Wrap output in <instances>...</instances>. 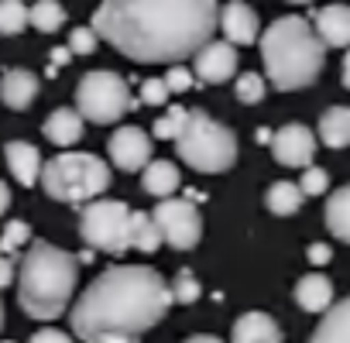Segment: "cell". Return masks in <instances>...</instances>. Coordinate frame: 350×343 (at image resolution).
I'll return each mask as SVG.
<instances>
[{
	"label": "cell",
	"mask_w": 350,
	"mask_h": 343,
	"mask_svg": "<svg viewBox=\"0 0 350 343\" xmlns=\"http://www.w3.org/2000/svg\"><path fill=\"white\" fill-rule=\"evenodd\" d=\"M217 0H103L93 31L134 62H183L217 31Z\"/></svg>",
	"instance_id": "6da1fadb"
},
{
	"label": "cell",
	"mask_w": 350,
	"mask_h": 343,
	"mask_svg": "<svg viewBox=\"0 0 350 343\" xmlns=\"http://www.w3.org/2000/svg\"><path fill=\"white\" fill-rule=\"evenodd\" d=\"M168 309H172V292L154 268L117 264L86 285V292L69 312V323L79 340L96 343L100 336L110 333L141 336L144 329L158 326Z\"/></svg>",
	"instance_id": "7a4b0ae2"
},
{
	"label": "cell",
	"mask_w": 350,
	"mask_h": 343,
	"mask_svg": "<svg viewBox=\"0 0 350 343\" xmlns=\"http://www.w3.org/2000/svg\"><path fill=\"white\" fill-rule=\"evenodd\" d=\"M76 282H79V258L55 244L35 241L25 261L18 264V302L31 319L52 323L69 309Z\"/></svg>",
	"instance_id": "3957f363"
},
{
	"label": "cell",
	"mask_w": 350,
	"mask_h": 343,
	"mask_svg": "<svg viewBox=\"0 0 350 343\" xmlns=\"http://www.w3.org/2000/svg\"><path fill=\"white\" fill-rule=\"evenodd\" d=\"M261 62L275 90L282 93L306 90L323 72L326 45L319 42V35L312 31L306 18L288 14V18L271 21V28L261 35Z\"/></svg>",
	"instance_id": "277c9868"
},
{
	"label": "cell",
	"mask_w": 350,
	"mask_h": 343,
	"mask_svg": "<svg viewBox=\"0 0 350 343\" xmlns=\"http://www.w3.org/2000/svg\"><path fill=\"white\" fill-rule=\"evenodd\" d=\"M42 189L49 200L55 203H90L96 196L107 193V186L113 182L110 168L100 154L90 151H66V154H52L42 165V176H38Z\"/></svg>",
	"instance_id": "5b68a950"
},
{
	"label": "cell",
	"mask_w": 350,
	"mask_h": 343,
	"mask_svg": "<svg viewBox=\"0 0 350 343\" xmlns=\"http://www.w3.org/2000/svg\"><path fill=\"white\" fill-rule=\"evenodd\" d=\"M175 154H179L193 172L217 176V172L234 168L237 161V134L213 120L206 110H189L183 131L175 134Z\"/></svg>",
	"instance_id": "8992f818"
},
{
	"label": "cell",
	"mask_w": 350,
	"mask_h": 343,
	"mask_svg": "<svg viewBox=\"0 0 350 343\" xmlns=\"http://www.w3.org/2000/svg\"><path fill=\"white\" fill-rule=\"evenodd\" d=\"M137 107L127 79L113 69H93L76 86V110L90 124H117Z\"/></svg>",
	"instance_id": "52a82bcc"
},
{
	"label": "cell",
	"mask_w": 350,
	"mask_h": 343,
	"mask_svg": "<svg viewBox=\"0 0 350 343\" xmlns=\"http://www.w3.org/2000/svg\"><path fill=\"white\" fill-rule=\"evenodd\" d=\"M127 223H131V206L127 203H120V200H90L79 213V237L93 251L124 254V251H131Z\"/></svg>",
	"instance_id": "ba28073f"
},
{
	"label": "cell",
	"mask_w": 350,
	"mask_h": 343,
	"mask_svg": "<svg viewBox=\"0 0 350 343\" xmlns=\"http://www.w3.org/2000/svg\"><path fill=\"white\" fill-rule=\"evenodd\" d=\"M158 230H161V241L175 251H193L203 237V217L196 210L193 200H175V196H165L158 200V206L151 210Z\"/></svg>",
	"instance_id": "9c48e42d"
},
{
	"label": "cell",
	"mask_w": 350,
	"mask_h": 343,
	"mask_svg": "<svg viewBox=\"0 0 350 343\" xmlns=\"http://www.w3.org/2000/svg\"><path fill=\"white\" fill-rule=\"evenodd\" d=\"M193 72L206 86H220V83L234 79V72H237V45L210 38L203 49L193 52Z\"/></svg>",
	"instance_id": "30bf717a"
},
{
	"label": "cell",
	"mask_w": 350,
	"mask_h": 343,
	"mask_svg": "<svg viewBox=\"0 0 350 343\" xmlns=\"http://www.w3.org/2000/svg\"><path fill=\"white\" fill-rule=\"evenodd\" d=\"M271 154L285 168H306L316 154V134L306 124H285L271 134Z\"/></svg>",
	"instance_id": "8fae6325"
},
{
	"label": "cell",
	"mask_w": 350,
	"mask_h": 343,
	"mask_svg": "<svg viewBox=\"0 0 350 343\" xmlns=\"http://www.w3.org/2000/svg\"><path fill=\"white\" fill-rule=\"evenodd\" d=\"M107 151L120 172H141L151 161V137L141 127H117L107 141Z\"/></svg>",
	"instance_id": "7c38bea8"
},
{
	"label": "cell",
	"mask_w": 350,
	"mask_h": 343,
	"mask_svg": "<svg viewBox=\"0 0 350 343\" xmlns=\"http://www.w3.org/2000/svg\"><path fill=\"white\" fill-rule=\"evenodd\" d=\"M227 35L230 45H254L258 42V14L254 8H247L244 0H230L227 8H220V21H217Z\"/></svg>",
	"instance_id": "4fadbf2b"
},
{
	"label": "cell",
	"mask_w": 350,
	"mask_h": 343,
	"mask_svg": "<svg viewBox=\"0 0 350 343\" xmlns=\"http://www.w3.org/2000/svg\"><path fill=\"white\" fill-rule=\"evenodd\" d=\"M312 31L326 49H347L350 45V8L347 4H329L312 14Z\"/></svg>",
	"instance_id": "5bb4252c"
},
{
	"label": "cell",
	"mask_w": 350,
	"mask_h": 343,
	"mask_svg": "<svg viewBox=\"0 0 350 343\" xmlns=\"http://www.w3.org/2000/svg\"><path fill=\"white\" fill-rule=\"evenodd\" d=\"M0 100L11 110H28L38 100V76L31 69H8L0 79Z\"/></svg>",
	"instance_id": "9a60e30c"
},
{
	"label": "cell",
	"mask_w": 350,
	"mask_h": 343,
	"mask_svg": "<svg viewBox=\"0 0 350 343\" xmlns=\"http://www.w3.org/2000/svg\"><path fill=\"white\" fill-rule=\"evenodd\" d=\"M83 124H86V120H83V113H79V110H72V107H59V110H52V113L45 117L42 134H45L52 144L69 148V144H76V141L86 134V127H83Z\"/></svg>",
	"instance_id": "2e32d148"
},
{
	"label": "cell",
	"mask_w": 350,
	"mask_h": 343,
	"mask_svg": "<svg viewBox=\"0 0 350 343\" xmlns=\"http://www.w3.org/2000/svg\"><path fill=\"white\" fill-rule=\"evenodd\" d=\"M4 154H8V165H11V176L25 186V189H31V186H38V176H42V151L35 148V144H25V141H11L8 148H4Z\"/></svg>",
	"instance_id": "e0dca14e"
},
{
	"label": "cell",
	"mask_w": 350,
	"mask_h": 343,
	"mask_svg": "<svg viewBox=\"0 0 350 343\" xmlns=\"http://www.w3.org/2000/svg\"><path fill=\"white\" fill-rule=\"evenodd\" d=\"M144 193H151L154 200H165V196H175L183 186V172L175 161H165V158H151L144 168Z\"/></svg>",
	"instance_id": "ac0fdd59"
},
{
	"label": "cell",
	"mask_w": 350,
	"mask_h": 343,
	"mask_svg": "<svg viewBox=\"0 0 350 343\" xmlns=\"http://www.w3.org/2000/svg\"><path fill=\"white\" fill-rule=\"evenodd\" d=\"M234 343H282V329L268 312H244L230 333Z\"/></svg>",
	"instance_id": "d6986e66"
},
{
	"label": "cell",
	"mask_w": 350,
	"mask_h": 343,
	"mask_svg": "<svg viewBox=\"0 0 350 343\" xmlns=\"http://www.w3.org/2000/svg\"><path fill=\"white\" fill-rule=\"evenodd\" d=\"M309 343H350V299H340L323 312Z\"/></svg>",
	"instance_id": "ffe728a7"
},
{
	"label": "cell",
	"mask_w": 350,
	"mask_h": 343,
	"mask_svg": "<svg viewBox=\"0 0 350 343\" xmlns=\"http://www.w3.org/2000/svg\"><path fill=\"white\" fill-rule=\"evenodd\" d=\"M295 302L306 312H326L333 305V282L319 271H309L295 282Z\"/></svg>",
	"instance_id": "44dd1931"
},
{
	"label": "cell",
	"mask_w": 350,
	"mask_h": 343,
	"mask_svg": "<svg viewBox=\"0 0 350 343\" xmlns=\"http://www.w3.org/2000/svg\"><path fill=\"white\" fill-rule=\"evenodd\" d=\"M319 141L333 151L350 148V107H329L319 117Z\"/></svg>",
	"instance_id": "7402d4cb"
},
{
	"label": "cell",
	"mask_w": 350,
	"mask_h": 343,
	"mask_svg": "<svg viewBox=\"0 0 350 343\" xmlns=\"http://www.w3.org/2000/svg\"><path fill=\"white\" fill-rule=\"evenodd\" d=\"M326 230L336 241L350 244V186H340L336 193H329V200H326Z\"/></svg>",
	"instance_id": "603a6c76"
},
{
	"label": "cell",
	"mask_w": 350,
	"mask_h": 343,
	"mask_svg": "<svg viewBox=\"0 0 350 343\" xmlns=\"http://www.w3.org/2000/svg\"><path fill=\"white\" fill-rule=\"evenodd\" d=\"M127 241H131V247H137V251H144V254L158 251V247H161V230H158L154 217H151V213H134V210H131Z\"/></svg>",
	"instance_id": "cb8c5ba5"
},
{
	"label": "cell",
	"mask_w": 350,
	"mask_h": 343,
	"mask_svg": "<svg viewBox=\"0 0 350 343\" xmlns=\"http://www.w3.org/2000/svg\"><path fill=\"white\" fill-rule=\"evenodd\" d=\"M302 189L295 182H271V189L265 193V206L275 213V217H292L302 210Z\"/></svg>",
	"instance_id": "d4e9b609"
},
{
	"label": "cell",
	"mask_w": 350,
	"mask_h": 343,
	"mask_svg": "<svg viewBox=\"0 0 350 343\" xmlns=\"http://www.w3.org/2000/svg\"><path fill=\"white\" fill-rule=\"evenodd\" d=\"M28 25L38 28L42 35H55L66 25V8L59 0H35V8L28 11Z\"/></svg>",
	"instance_id": "484cf974"
},
{
	"label": "cell",
	"mask_w": 350,
	"mask_h": 343,
	"mask_svg": "<svg viewBox=\"0 0 350 343\" xmlns=\"http://www.w3.org/2000/svg\"><path fill=\"white\" fill-rule=\"evenodd\" d=\"M28 28L25 0H0V35H21Z\"/></svg>",
	"instance_id": "4316f807"
},
{
	"label": "cell",
	"mask_w": 350,
	"mask_h": 343,
	"mask_svg": "<svg viewBox=\"0 0 350 343\" xmlns=\"http://www.w3.org/2000/svg\"><path fill=\"white\" fill-rule=\"evenodd\" d=\"M186 107H168L154 124H151V131H154V137L158 141H175V134H179L183 131V124H186Z\"/></svg>",
	"instance_id": "83f0119b"
},
{
	"label": "cell",
	"mask_w": 350,
	"mask_h": 343,
	"mask_svg": "<svg viewBox=\"0 0 350 343\" xmlns=\"http://www.w3.org/2000/svg\"><path fill=\"white\" fill-rule=\"evenodd\" d=\"M265 90H268V83H265L261 72H244V76H237V100H241V103H247V107L261 103V100H265Z\"/></svg>",
	"instance_id": "f1b7e54d"
},
{
	"label": "cell",
	"mask_w": 350,
	"mask_h": 343,
	"mask_svg": "<svg viewBox=\"0 0 350 343\" xmlns=\"http://www.w3.org/2000/svg\"><path fill=\"white\" fill-rule=\"evenodd\" d=\"M168 292H172V302H179V305H193L196 299H200V282L189 275V271H179L175 275V282L168 285Z\"/></svg>",
	"instance_id": "f546056e"
},
{
	"label": "cell",
	"mask_w": 350,
	"mask_h": 343,
	"mask_svg": "<svg viewBox=\"0 0 350 343\" xmlns=\"http://www.w3.org/2000/svg\"><path fill=\"white\" fill-rule=\"evenodd\" d=\"M299 189H302V196H323V193L329 189L326 168H319V165H306V168H302V179H299Z\"/></svg>",
	"instance_id": "4dcf8cb0"
},
{
	"label": "cell",
	"mask_w": 350,
	"mask_h": 343,
	"mask_svg": "<svg viewBox=\"0 0 350 343\" xmlns=\"http://www.w3.org/2000/svg\"><path fill=\"white\" fill-rule=\"evenodd\" d=\"M28 241H31V227L25 220H11L4 227V237H0V251H14V247H21Z\"/></svg>",
	"instance_id": "1f68e13d"
},
{
	"label": "cell",
	"mask_w": 350,
	"mask_h": 343,
	"mask_svg": "<svg viewBox=\"0 0 350 343\" xmlns=\"http://www.w3.org/2000/svg\"><path fill=\"white\" fill-rule=\"evenodd\" d=\"M96 42H100V35L93 28H76L69 35V52L72 55H90V52H96Z\"/></svg>",
	"instance_id": "d6a6232c"
},
{
	"label": "cell",
	"mask_w": 350,
	"mask_h": 343,
	"mask_svg": "<svg viewBox=\"0 0 350 343\" xmlns=\"http://www.w3.org/2000/svg\"><path fill=\"white\" fill-rule=\"evenodd\" d=\"M168 86H165V79H144V86H141V103H148V107H165L168 103Z\"/></svg>",
	"instance_id": "836d02e7"
},
{
	"label": "cell",
	"mask_w": 350,
	"mask_h": 343,
	"mask_svg": "<svg viewBox=\"0 0 350 343\" xmlns=\"http://www.w3.org/2000/svg\"><path fill=\"white\" fill-rule=\"evenodd\" d=\"M165 86H168V93H186L193 86V72L179 62H172V69L165 72Z\"/></svg>",
	"instance_id": "e575fe53"
},
{
	"label": "cell",
	"mask_w": 350,
	"mask_h": 343,
	"mask_svg": "<svg viewBox=\"0 0 350 343\" xmlns=\"http://www.w3.org/2000/svg\"><path fill=\"white\" fill-rule=\"evenodd\" d=\"M28 343H72V336L62 333V329H55V326H45V329H38Z\"/></svg>",
	"instance_id": "d590c367"
},
{
	"label": "cell",
	"mask_w": 350,
	"mask_h": 343,
	"mask_svg": "<svg viewBox=\"0 0 350 343\" xmlns=\"http://www.w3.org/2000/svg\"><path fill=\"white\" fill-rule=\"evenodd\" d=\"M306 258H309V264L323 268V264H329V258H333V247H329V244H309Z\"/></svg>",
	"instance_id": "8d00e7d4"
},
{
	"label": "cell",
	"mask_w": 350,
	"mask_h": 343,
	"mask_svg": "<svg viewBox=\"0 0 350 343\" xmlns=\"http://www.w3.org/2000/svg\"><path fill=\"white\" fill-rule=\"evenodd\" d=\"M14 278H18V268H14V261H11V258H4V251H0V288H8Z\"/></svg>",
	"instance_id": "74e56055"
},
{
	"label": "cell",
	"mask_w": 350,
	"mask_h": 343,
	"mask_svg": "<svg viewBox=\"0 0 350 343\" xmlns=\"http://www.w3.org/2000/svg\"><path fill=\"white\" fill-rule=\"evenodd\" d=\"M69 59H72V52H69V49H55V52H52V59H49V76H59L55 69H59V66H66Z\"/></svg>",
	"instance_id": "f35d334b"
},
{
	"label": "cell",
	"mask_w": 350,
	"mask_h": 343,
	"mask_svg": "<svg viewBox=\"0 0 350 343\" xmlns=\"http://www.w3.org/2000/svg\"><path fill=\"white\" fill-rule=\"evenodd\" d=\"M8 210H11V189H8V182H0V217Z\"/></svg>",
	"instance_id": "ab89813d"
},
{
	"label": "cell",
	"mask_w": 350,
	"mask_h": 343,
	"mask_svg": "<svg viewBox=\"0 0 350 343\" xmlns=\"http://www.w3.org/2000/svg\"><path fill=\"white\" fill-rule=\"evenodd\" d=\"M96 343H137V336H120V333H110V336H100Z\"/></svg>",
	"instance_id": "60d3db41"
},
{
	"label": "cell",
	"mask_w": 350,
	"mask_h": 343,
	"mask_svg": "<svg viewBox=\"0 0 350 343\" xmlns=\"http://www.w3.org/2000/svg\"><path fill=\"white\" fill-rule=\"evenodd\" d=\"M343 86L350 90V45H347V52H343Z\"/></svg>",
	"instance_id": "b9f144b4"
},
{
	"label": "cell",
	"mask_w": 350,
	"mask_h": 343,
	"mask_svg": "<svg viewBox=\"0 0 350 343\" xmlns=\"http://www.w3.org/2000/svg\"><path fill=\"white\" fill-rule=\"evenodd\" d=\"M186 343H224V340H217V336H210V333H196V336H189Z\"/></svg>",
	"instance_id": "7bdbcfd3"
},
{
	"label": "cell",
	"mask_w": 350,
	"mask_h": 343,
	"mask_svg": "<svg viewBox=\"0 0 350 343\" xmlns=\"http://www.w3.org/2000/svg\"><path fill=\"white\" fill-rule=\"evenodd\" d=\"M0 329H4V302H0Z\"/></svg>",
	"instance_id": "ee69618b"
},
{
	"label": "cell",
	"mask_w": 350,
	"mask_h": 343,
	"mask_svg": "<svg viewBox=\"0 0 350 343\" xmlns=\"http://www.w3.org/2000/svg\"><path fill=\"white\" fill-rule=\"evenodd\" d=\"M288 4H312V0H288Z\"/></svg>",
	"instance_id": "f6af8a7d"
},
{
	"label": "cell",
	"mask_w": 350,
	"mask_h": 343,
	"mask_svg": "<svg viewBox=\"0 0 350 343\" xmlns=\"http://www.w3.org/2000/svg\"><path fill=\"white\" fill-rule=\"evenodd\" d=\"M0 343H14V340H0Z\"/></svg>",
	"instance_id": "bcb514c9"
}]
</instances>
